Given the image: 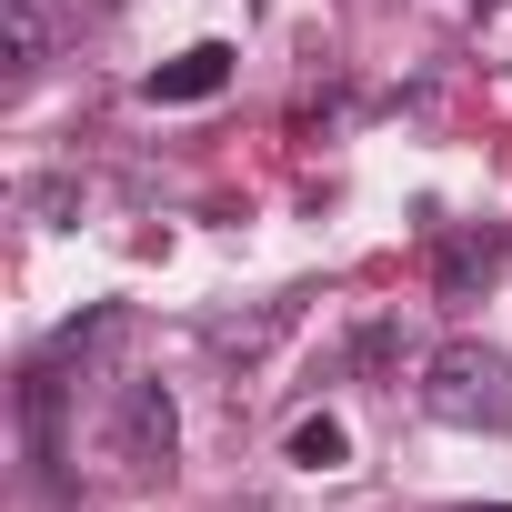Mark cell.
I'll return each mask as SVG.
<instances>
[{
	"mask_svg": "<svg viewBox=\"0 0 512 512\" xmlns=\"http://www.w3.org/2000/svg\"><path fill=\"white\" fill-rule=\"evenodd\" d=\"M292 322H302V302H262V312H251V322H211V352L251 372V362H262V352H272V342L292 332Z\"/></svg>",
	"mask_w": 512,
	"mask_h": 512,
	"instance_id": "cell-4",
	"label": "cell"
},
{
	"mask_svg": "<svg viewBox=\"0 0 512 512\" xmlns=\"http://www.w3.org/2000/svg\"><path fill=\"white\" fill-rule=\"evenodd\" d=\"M171 452H181V412H171V392H161V382H121L111 462H121L131 482H161V472H171Z\"/></svg>",
	"mask_w": 512,
	"mask_h": 512,
	"instance_id": "cell-2",
	"label": "cell"
},
{
	"mask_svg": "<svg viewBox=\"0 0 512 512\" xmlns=\"http://www.w3.org/2000/svg\"><path fill=\"white\" fill-rule=\"evenodd\" d=\"M512 262V231H482V241H452L442 251V292H472V282H492Z\"/></svg>",
	"mask_w": 512,
	"mask_h": 512,
	"instance_id": "cell-5",
	"label": "cell"
},
{
	"mask_svg": "<svg viewBox=\"0 0 512 512\" xmlns=\"http://www.w3.org/2000/svg\"><path fill=\"white\" fill-rule=\"evenodd\" d=\"M422 412L452 432H512V362L492 342H442L422 362Z\"/></svg>",
	"mask_w": 512,
	"mask_h": 512,
	"instance_id": "cell-1",
	"label": "cell"
},
{
	"mask_svg": "<svg viewBox=\"0 0 512 512\" xmlns=\"http://www.w3.org/2000/svg\"><path fill=\"white\" fill-rule=\"evenodd\" d=\"M292 462H302V472H342V462H352V432H342L332 412H312V422H292Z\"/></svg>",
	"mask_w": 512,
	"mask_h": 512,
	"instance_id": "cell-6",
	"label": "cell"
},
{
	"mask_svg": "<svg viewBox=\"0 0 512 512\" xmlns=\"http://www.w3.org/2000/svg\"><path fill=\"white\" fill-rule=\"evenodd\" d=\"M472 512H512V502H472Z\"/></svg>",
	"mask_w": 512,
	"mask_h": 512,
	"instance_id": "cell-7",
	"label": "cell"
},
{
	"mask_svg": "<svg viewBox=\"0 0 512 512\" xmlns=\"http://www.w3.org/2000/svg\"><path fill=\"white\" fill-rule=\"evenodd\" d=\"M472 11H492V0H472Z\"/></svg>",
	"mask_w": 512,
	"mask_h": 512,
	"instance_id": "cell-8",
	"label": "cell"
},
{
	"mask_svg": "<svg viewBox=\"0 0 512 512\" xmlns=\"http://www.w3.org/2000/svg\"><path fill=\"white\" fill-rule=\"evenodd\" d=\"M221 81H231V51H221V41H191L181 61L151 71V101H211Z\"/></svg>",
	"mask_w": 512,
	"mask_h": 512,
	"instance_id": "cell-3",
	"label": "cell"
}]
</instances>
